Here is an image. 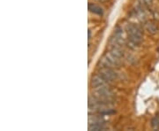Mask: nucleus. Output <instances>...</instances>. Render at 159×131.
Masks as SVG:
<instances>
[{
    "mask_svg": "<svg viewBox=\"0 0 159 131\" xmlns=\"http://www.w3.org/2000/svg\"><path fill=\"white\" fill-rule=\"evenodd\" d=\"M122 46H118V45H113L111 44V47L110 49V51L114 54L115 56H117L118 58H119L120 59L124 57V51L121 48Z\"/></svg>",
    "mask_w": 159,
    "mask_h": 131,
    "instance_id": "0eeeda50",
    "label": "nucleus"
},
{
    "mask_svg": "<svg viewBox=\"0 0 159 131\" xmlns=\"http://www.w3.org/2000/svg\"><path fill=\"white\" fill-rule=\"evenodd\" d=\"M150 126H151L152 129L159 130V116L152 118L151 121H150Z\"/></svg>",
    "mask_w": 159,
    "mask_h": 131,
    "instance_id": "9b49d317",
    "label": "nucleus"
},
{
    "mask_svg": "<svg viewBox=\"0 0 159 131\" xmlns=\"http://www.w3.org/2000/svg\"><path fill=\"white\" fill-rule=\"evenodd\" d=\"M105 129H106V128H105L104 123H97V124H92V125H88V129H89V130H94V131L104 130Z\"/></svg>",
    "mask_w": 159,
    "mask_h": 131,
    "instance_id": "9d476101",
    "label": "nucleus"
},
{
    "mask_svg": "<svg viewBox=\"0 0 159 131\" xmlns=\"http://www.w3.org/2000/svg\"><path fill=\"white\" fill-rule=\"evenodd\" d=\"M126 32L128 35V39L133 41L138 45L142 43L143 40V34L142 29L133 23H129L126 25Z\"/></svg>",
    "mask_w": 159,
    "mask_h": 131,
    "instance_id": "f257e3e1",
    "label": "nucleus"
},
{
    "mask_svg": "<svg viewBox=\"0 0 159 131\" xmlns=\"http://www.w3.org/2000/svg\"><path fill=\"white\" fill-rule=\"evenodd\" d=\"M107 81L104 80L101 75H99L98 73L93 75L91 77V80H90V85L93 89H97V88L103 87V86H107Z\"/></svg>",
    "mask_w": 159,
    "mask_h": 131,
    "instance_id": "39448f33",
    "label": "nucleus"
},
{
    "mask_svg": "<svg viewBox=\"0 0 159 131\" xmlns=\"http://www.w3.org/2000/svg\"><path fill=\"white\" fill-rule=\"evenodd\" d=\"M144 29L145 31H146L149 35H150V36L157 35L159 31V28L157 27V25L152 22H145Z\"/></svg>",
    "mask_w": 159,
    "mask_h": 131,
    "instance_id": "423d86ee",
    "label": "nucleus"
},
{
    "mask_svg": "<svg viewBox=\"0 0 159 131\" xmlns=\"http://www.w3.org/2000/svg\"><path fill=\"white\" fill-rule=\"evenodd\" d=\"M102 66H109L111 68L118 67L121 64V59L118 58L114 54H112L111 51H109L104 54V56L102 58Z\"/></svg>",
    "mask_w": 159,
    "mask_h": 131,
    "instance_id": "7ed1b4c3",
    "label": "nucleus"
},
{
    "mask_svg": "<svg viewBox=\"0 0 159 131\" xmlns=\"http://www.w3.org/2000/svg\"><path fill=\"white\" fill-rule=\"evenodd\" d=\"M94 97L99 101L111 104L113 99V92L107 86L95 89Z\"/></svg>",
    "mask_w": 159,
    "mask_h": 131,
    "instance_id": "f03ea898",
    "label": "nucleus"
},
{
    "mask_svg": "<svg viewBox=\"0 0 159 131\" xmlns=\"http://www.w3.org/2000/svg\"><path fill=\"white\" fill-rule=\"evenodd\" d=\"M90 37H91V31L88 30V40L90 39Z\"/></svg>",
    "mask_w": 159,
    "mask_h": 131,
    "instance_id": "f8f14e48",
    "label": "nucleus"
},
{
    "mask_svg": "<svg viewBox=\"0 0 159 131\" xmlns=\"http://www.w3.org/2000/svg\"><path fill=\"white\" fill-rule=\"evenodd\" d=\"M97 73L99 75H101L102 77L107 82H111L118 78V74L115 73V71L113 70V68L109 67V66H102L99 67Z\"/></svg>",
    "mask_w": 159,
    "mask_h": 131,
    "instance_id": "20e7f679",
    "label": "nucleus"
},
{
    "mask_svg": "<svg viewBox=\"0 0 159 131\" xmlns=\"http://www.w3.org/2000/svg\"><path fill=\"white\" fill-rule=\"evenodd\" d=\"M95 1H98V2H101V3H103V2H106V1H108V0H95Z\"/></svg>",
    "mask_w": 159,
    "mask_h": 131,
    "instance_id": "ddd939ff",
    "label": "nucleus"
},
{
    "mask_svg": "<svg viewBox=\"0 0 159 131\" xmlns=\"http://www.w3.org/2000/svg\"><path fill=\"white\" fill-rule=\"evenodd\" d=\"M104 121L102 119L101 116H96V115H89L88 117V125L97 123H103Z\"/></svg>",
    "mask_w": 159,
    "mask_h": 131,
    "instance_id": "1a4fd4ad",
    "label": "nucleus"
},
{
    "mask_svg": "<svg viewBox=\"0 0 159 131\" xmlns=\"http://www.w3.org/2000/svg\"><path fill=\"white\" fill-rule=\"evenodd\" d=\"M88 10L89 12L93 13L95 14L103 15V11L99 6H96L95 4H88Z\"/></svg>",
    "mask_w": 159,
    "mask_h": 131,
    "instance_id": "6e6552de",
    "label": "nucleus"
}]
</instances>
